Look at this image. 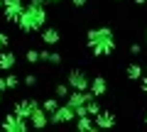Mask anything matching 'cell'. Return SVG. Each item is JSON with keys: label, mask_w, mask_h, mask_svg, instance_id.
<instances>
[{"label": "cell", "mask_w": 147, "mask_h": 132, "mask_svg": "<svg viewBox=\"0 0 147 132\" xmlns=\"http://www.w3.org/2000/svg\"><path fill=\"white\" fill-rule=\"evenodd\" d=\"M22 7H25V0H3V17H5V22H17V17H20Z\"/></svg>", "instance_id": "4"}, {"label": "cell", "mask_w": 147, "mask_h": 132, "mask_svg": "<svg viewBox=\"0 0 147 132\" xmlns=\"http://www.w3.org/2000/svg\"><path fill=\"white\" fill-rule=\"evenodd\" d=\"M0 93H7V83H5V76H0Z\"/></svg>", "instance_id": "26"}, {"label": "cell", "mask_w": 147, "mask_h": 132, "mask_svg": "<svg viewBox=\"0 0 147 132\" xmlns=\"http://www.w3.org/2000/svg\"><path fill=\"white\" fill-rule=\"evenodd\" d=\"M30 5H37V7H44V5H47V0H30Z\"/></svg>", "instance_id": "27"}, {"label": "cell", "mask_w": 147, "mask_h": 132, "mask_svg": "<svg viewBox=\"0 0 147 132\" xmlns=\"http://www.w3.org/2000/svg\"><path fill=\"white\" fill-rule=\"evenodd\" d=\"M5 83H7V90H15L17 86H20V76H15V74H7V76H5Z\"/></svg>", "instance_id": "20"}, {"label": "cell", "mask_w": 147, "mask_h": 132, "mask_svg": "<svg viewBox=\"0 0 147 132\" xmlns=\"http://www.w3.org/2000/svg\"><path fill=\"white\" fill-rule=\"evenodd\" d=\"M0 127L7 130V132H27V130H30V120L17 117L15 113H7V115L3 117V122H0Z\"/></svg>", "instance_id": "3"}, {"label": "cell", "mask_w": 147, "mask_h": 132, "mask_svg": "<svg viewBox=\"0 0 147 132\" xmlns=\"http://www.w3.org/2000/svg\"><path fill=\"white\" fill-rule=\"evenodd\" d=\"M142 74H145V66H140L137 61L127 64V69H125V76H127L130 81H140V78H142Z\"/></svg>", "instance_id": "15"}, {"label": "cell", "mask_w": 147, "mask_h": 132, "mask_svg": "<svg viewBox=\"0 0 147 132\" xmlns=\"http://www.w3.org/2000/svg\"><path fill=\"white\" fill-rule=\"evenodd\" d=\"M0 103H3V93H0Z\"/></svg>", "instance_id": "32"}, {"label": "cell", "mask_w": 147, "mask_h": 132, "mask_svg": "<svg viewBox=\"0 0 147 132\" xmlns=\"http://www.w3.org/2000/svg\"><path fill=\"white\" fill-rule=\"evenodd\" d=\"M74 117H76V113H74V108L66 105V103L59 105L54 113H49V122H52V125H66V122H71Z\"/></svg>", "instance_id": "5"}, {"label": "cell", "mask_w": 147, "mask_h": 132, "mask_svg": "<svg viewBox=\"0 0 147 132\" xmlns=\"http://www.w3.org/2000/svg\"><path fill=\"white\" fill-rule=\"evenodd\" d=\"M39 105V103L34 101V98H22V101H17L15 103V108H12V113H15L17 117H25V120H30V115H32V110Z\"/></svg>", "instance_id": "7"}, {"label": "cell", "mask_w": 147, "mask_h": 132, "mask_svg": "<svg viewBox=\"0 0 147 132\" xmlns=\"http://www.w3.org/2000/svg\"><path fill=\"white\" fill-rule=\"evenodd\" d=\"M39 39H42L47 47H54V44L61 42V32L54 29V27H47V29H42V37H39Z\"/></svg>", "instance_id": "12"}, {"label": "cell", "mask_w": 147, "mask_h": 132, "mask_svg": "<svg viewBox=\"0 0 147 132\" xmlns=\"http://www.w3.org/2000/svg\"><path fill=\"white\" fill-rule=\"evenodd\" d=\"M88 98H91V90H71V93L66 95V105H71V108L86 105Z\"/></svg>", "instance_id": "9"}, {"label": "cell", "mask_w": 147, "mask_h": 132, "mask_svg": "<svg viewBox=\"0 0 147 132\" xmlns=\"http://www.w3.org/2000/svg\"><path fill=\"white\" fill-rule=\"evenodd\" d=\"M130 54H135V56H140V54H142V44H130Z\"/></svg>", "instance_id": "24"}, {"label": "cell", "mask_w": 147, "mask_h": 132, "mask_svg": "<svg viewBox=\"0 0 147 132\" xmlns=\"http://www.w3.org/2000/svg\"><path fill=\"white\" fill-rule=\"evenodd\" d=\"M145 44H147V29H145Z\"/></svg>", "instance_id": "31"}, {"label": "cell", "mask_w": 147, "mask_h": 132, "mask_svg": "<svg viewBox=\"0 0 147 132\" xmlns=\"http://www.w3.org/2000/svg\"><path fill=\"white\" fill-rule=\"evenodd\" d=\"M42 108H44L47 113H54V110L59 108V98H57V95H54V98H47V101L42 103Z\"/></svg>", "instance_id": "19"}, {"label": "cell", "mask_w": 147, "mask_h": 132, "mask_svg": "<svg viewBox=\"0 0 147 132\" xmlns=\"http://www.w3.org/2000/svg\"><path fill=\"white\" fill-rule=\"evenodd\" d=\"M54 93H57V98H59V101H66V95L71 93V88H69V83H57Z\"/></svg>", "instance_id": "18"}, {"label": "cell", "mask_w": 147, "mask_h": 132, "mask_svg": "<svg viewBox=\"0 0 147 132\" xmlns=\"http://www.w3.org/2000/svg\"><path fill=\"white\" fill-rule=\"evenodd\" d=\"M47 3H61V0H47Z\"/></svg>", "instance_id": "30"}, {"label": "cell", "mask_w": 147, "mask_h": 132, "mask_svg": "<svg viewBox=\"0 0 147 132\" xmlns=\"http://www.w3.org/2000/svg\"><path fill=\"white\" fill-rule=\"evenodd\" d=\"M115 3H123V0H115Z\"/></svg>", "instance_id": "35"}, {"label": "cell", "mask_w": 147, "mask_h": 132, "mask_svg": "<svg viewBox=\"0 0 147 132\" xmlns=\"http://www.w3.org/2000/svg\"><path fill=\"white\" fill-rule=\"evenodd\" d=\"M15 61H17V56L12 52H7V49L0 52V71H10L12 66H15Z\"/></svg>", "instance_id": "13"}, {"label": "cell", "mask_w": 147, "mask_h": 132, "mask_svg": "<svg viewBox=\"0 0 147 132\" xmlns=\"http://www.w3.org/2000/svg\"><path fill=\"white\" fill-rule=\"evenodd\" d=\"M93 125H96V127H103V130H108V127L115 125V115H113V113H108V110H100L98 115H93Z\"/></svg>", "instance_id": "10"}, {"label": "cell", "mask_w": 147, "mask_h": 132, "mask_svg": "<svg viewBox=\"0 0 147 132\" xmlns=\"http://www.w3.org/2000/svg\"><path fill=\"white\" fill-rule=\"evenodd\" d=\"M88 90H91V95L100 98V95H105V93H108V83H105V78H103V76H96L93 81H88Z\"/></svg>", "instance_id": "11"}, {"label": "cell", "mask_w": 147, "mask_h": 132, "mask_svg": "<svg viewBox=\"0 0 147 132\" xmlns=\"http://www.w3.org/2000/svg\"><path fill=\"white\" fill-rule=\"evenodd\" d=\"M71 3H74V7H84L88 0H71Z\"/></svg>", "instance_id": "28"}, {"label": "cell", "mask_w": 147, "mask_h": 132, "mask_svg": "<svg viewBox=\"0 0 147 132\" xmlns=\"http://www.w3.org/2000/svg\"><path fill=\"white\" fill-rule=\"evenodd\" d=\"M145 71H147V66H145Z\"/></svg>", "instance_id": "36"}, {"label": "cell", "mask_w": 147, "mask_h": 132, "mask_svg": "<svg viewBox=\"0 0 147 132\" xmlns=\"http://www.w3.org/2000/svg\"><path fill=\"white\" fill-rule=\"evenodd\" d=\"M44 22H47V10H44V7L25 5L15 25L20 27V32H25V34H32V32H39V29H42Z\"/></svg>", "instance_id": "2"}, {"label": "cell", "mask_w": 147, "mask_h": 132, "mask_svg": "<svg viewBox=\"0 0 147 132\" xmlns=\"http://www.w3.org/2000/svg\"><path fill=\"white\" fill-rule=\"evenodd\" d=\"M7 44H10V37H7L5 32H0V52H3V49H7Z\"/></svg>", "instance_id": "23"}, {"label": "cell", "mask_w": 147, "mask_h": 132, "mask_svg": "<svg viewBox=\"0 0 147 132\" xmlns=\"http://www.w3.org/2000/svg\"><path fill=\"white\" fill-rule=\"evenodd\" d=\"M74 120H76V130H81V132H91V130H96L93 117H91V115H81V117H74Z\"/></svg>", "instance_id": "16"}, {"label": "cell", "mask_w": 147, "mask_h": 132, "mask_svg": "<svg viewBox=\"0 0 147 132\" xmlns=\"http://www.w3.org/2000/svg\"><path fill=\"white\" fill-rule=\"evenodd\" d=\"M135 5H147V0H132Z\"/></svg>", "instance_id": "29"}, {"label": "cell", "mask_w": 147, "mask_h": 132, "mask_svg": "<svg viewBox=\"0 0 147 132\" xmlns=\"http://www.w3.org/2000/svg\"><path fill=\"white\" fill-rule=\"evenodd\" d=\"M86 110H88V115L93 117V115H98L100 110H103V108H100V103H98V98H96V95H91L88 101H86Z\"/></svg>", "instance_id": "17"}, {"label": "cell", "mask_w": 147, "mask_h": 132, "mask_svg": "<svg viewBox=\"0 0 147 132\" xmlns=\"http://www.w3.org/2000/svg\"><path fill=\"white\" fill-rule=\"evenodd\" d=\"M25 59H27V64H39V52L37 49H27Z\"/></svg>", "instance_id": "21"}, {"label": "cell", "mask_w": 147, "mask_h": 132, "mask_svg": "<svg viewBox=\"0 0 147 132\" xmlns=\"http://www.w3.org/2000/svg\"><path fill=\"white\" fill-rule=\"evenodd\" d=\"M39 61L42 64H52V66H61V54L59 52H39Z\"/></svg>", "instance_id": "14"}, {"label": "cell", "mask_w": 147, "mask_h": 132, "mask_svg": "<svg viewBox=\"0 0 147 132\" xmlns=\"http://www.w3.org/2000/svg\"><path fill=\"white\" fill-rule=\"evenodd\" d=\"M66 83H69L71 90H88V76H86L81 69H74V71H69Z\"/></svg>", "instance_id": "6"}, {"label": "cell", "mask_w": 147, "mask_h": 132, "mask_svg": "<svg viewBox=\"0 0 147 132\" xmlns=\"http://www.w3.org/2000/svg\"><path fill=\"white\" fill-rule=\"evenodd\" d=\"M140 88H142V90H145V93H147V71H145V74H142V78H140Z\"/></svg>", "instance_id": "25"}, {"label": "cell", "mask_w": 147, "mask_h": 132, "mask_svg": "<svg viewBox=\"0 0 147 132\" xmlns=\"http://www.w3.org/2000/svg\"><path fill=\"white\" fill-rule=\"evenodd\" d=\"M37 83H39V78H37V74H27V76H25V86H30V88H34Z\"/></svg>", "instance_id": "22"}, {"label": "cell", "mask_w": 147, "mask_h": 132, "mask_svg": "<svg viewBox=\"0 0 147 132\" xmlns=\"http://www.w3.org/2000/svg\"><path fill=\"white\" fill-rule=\"evenodd\" d=\"M0 7H3V0H0Z\"/></svg>", "instance_id": "34"}, {"label": "cell", "mask_w": 147, "mask_h": 132, "mask_svg": "<svg viewBox=\"0 0 147 132\" xmlns=\"http://www.w3.org/2000/svg\"><path fill=\"white\" fill-rule=\"evenodd\" d=\"M145 122H147V113H145Z\"/></svg>", "instance_id": "33"}, {"label": "cell", "mask_w": 147, "mask_h": 132, "mask_svg": "<svg viewBox=\"0 0 147 132\" xmlns=\"http://www.w3.org/2000/svg\"><path fill=\"white\" fill-rule=\"evenodd\" d=\"M49 125V113L44 110L42 105H37L34 110H32V115H30V127H47Z\"/></svg>", "instance_id": "8"}, {"label": "cell", "mask_w": 147, "mask_h": 132, "mask_svg": "<svg viewBox=\"0 0 147 132\" xmlns=\"http://www.w3.org/2000/svg\"><path fill=\"white\" fill-rule=\"evenodd\" d=\"M86 47L93 52V56H108L115 52V37L110 27H93L86 32Z\"/></svg>", "instance_id": "1"}]
</instances>
